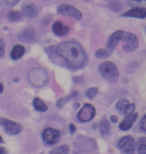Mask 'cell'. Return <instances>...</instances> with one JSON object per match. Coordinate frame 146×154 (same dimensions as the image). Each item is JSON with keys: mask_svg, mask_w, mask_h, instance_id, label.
Segmentation results:
<instances>
[{"mask_svg": "<svg viewBox=\"0 0 146 154\" xmlns=\"http://www.w3.org/2000/svg\"><path fill=\"white\" fill-rule=\"evenodd\" d=\"M111 121L112 122H114V123H116V122H117V121H118V118H117L116 116H111Z\"/></svg>", "mask_w": 146, "mask_h": 154, "instance_id": "33", "label": "cell"}, {"mask_svg": "<svg viewBox=\"0 0 146 154\" xmlns=\"http://www.w3.org/2000/svg\"><path fill=\"white\" fill-rule=\"evenodd\" d=\"M76 130H77V128H76L75 125L73 123L70 124V132H71V134H74L76 131Z\"/></svg>", "mask_w": 146, "mask_h": 154, "instance_id": "31", "label": "cell"}, {"mask_svg": "<svg viewBox=\"0 0 146 154\" xmlns=\"http://www.w3.org/2000/svg\"><path fill=\"white\" fill-rule=\"evenodd\" d=\"M3 1L9 5H14L19 2V0H3Z\"/></svg>", "mask_w": 146, "mask_h": 154, "instance_id": "30", "label": "cell"}, {"mask_svg": "<svg viewBox=\"0 0 146 154\" xmlns=\"http://www.w3.org/2000/svg\"><path fill=\"white\" fill-rule=\"evenodd\" d=\"M146 15L145 8H135L131 9L122 14V17H136V18H144Z\"/></svg>", "mask_w": 146, "mask_h": 154, "instance_id": "11", "label": "cell"}, {"mask_svg": "<svg viewBox=\"0 0 146 154\" xmlns=\"http://www.w3.org/2000/svg\"><path fill=\"white\" fill-rule=\"evenodd\" d=\"M56 53L68 65L75 69L83 67L87 61V56L81 45L73 41L59 45L56 48Z\"/></svg>", "mask_w": 146, "mask_h": 154, "instance_id": "1", "label": "cell"}, {"mask_svg": "<svg viewBox=\"0 0 146 154\" xmlns=\"http://www.w3.org/2000/svg\"><path fill=\"white\" fill-rule=\"evenodd\" d=\"M25 48L21 45H15L13 47L12 50L11 52V58L12 60H17L23 57V55L25 53Z\"/></svg>", "mask_w": 146, "mask_h": 154, "instance_id": "16", "label": "cell"}, {"mask_svg": "<svg viewBox=\"0 0 146 154\" xmlns=\"http://www.w3.org/2000/svg\"><path fill=\"white\" fill-rule=\"evenodd\" d=\"M5 45L4 41L2 38H0V58H2L5 54Z\"/></svg>", "mask_w": 146, "mask_h": 154, "instance_id": "28", "label": "cell"}, {"mask_svg": "<svg viewBox=\"0 0 146 154\" xmlns=\"http://www.w3.org/2000/svg\"><path fill=\"white\" fill-rule=\"evenodd\" d=\"M122 32H123V30H117L110 36V38H108V42L106 44V46L108 49L113 50L114 48H115L118 42L120 41V37H121Z\"/></svg>", "mask_w": 146, "mask_h": 154, "instance_id": "14", "label": "cell"}, {"mask_svg": "<svg viewBox=\"0 0 146 154\" xmlns=\"http://www.w3.org/2000/svg\"><path fill=\"white\" fill-rule=\"evenodd\" d=\"M111 51L106 49H99L95 52V56L99 59L107 58L111 55Z\"/></svg>", "mask_w": 146, "mask_h": 154, "instance_id": "25", "label": "cell"}, {"mask_svg": "<svg viewBox=\"0 0 146 154\" xmlns=\"http://www.w3.org/2000/svg\"><path fill=\"white\" fill-rule=\"evenodd\" d=\"M33 105L36 110L40 111V112H45L48 109V106L43 100L39 97H36L34 98L33 102Z\"/></svg>", "mask_w": 146, "mask_h": 154, "instance_id": "17", "label": "cell"}, {"mask_svg": "<svg viewBox=\"0 0 146 154\" xmlns=\"http://www.w3.org/2000/svg\"><path fill=\"white\" fill-rule=\"evenodd\" d=\"M58 12L62 15L74 17L76 20H81L83 17L82 13L77 8L68 4H63L60 5L58 8Z\"/></svg>", "mask_w": 146, "mask_h": 154, "instance_id": "9", "label": "cell"}, {"mask_svg": "<svg viewBox=\"0 0 146 154\" xmlns=\"http://www.w3.org/2000/svg\"><path fill=\"white\" fill-rule=\"evenodd\" d=\"M138 116L137 112H132V113L126 116L124 119L121 122V123L120 124V126H119L120 129L122 131H128L129 129H130L136 121Z\"/></svg>", "mask_w": 146, "mask_h": 154, "instance_id": "10", "label": "cell"}, {"mask_svg": "<svg viewBox=\"0 0 146 154\" xmlns=\"http://www.w3.org/2000/svg\"><path fill=\"white\" fill-rule=\"evenodd\" d=\"M60 137V131L53 128H47L43 131V139L47 144H56L59 142Z\"/></svg>", "mask_w": 146, "mask_h": 154, "instance_id": "8", "label": "cell"}, {"mask_svg": "<svg viewBox=\"0 0 146 154\" xmlns=\"http://www.w3.org/2000/svg\"><path fill=\"white\" fill-rule=\"evenodd\" d=\"M0 125L4 127L5 132L10 135L18 134L23 130V127L20 123L13 122L5 118H0Z\"/></svg>", "mask_w": 146, "mask_h": 154, "instance_id": "6", "label": "cell"}, {"mask_svg": "<svg viewBox=\"0 0 146 154\" xmlns=\"http://www.w3.org/2000/svg\"><path fill=\"white\" fill-rule=\"evenodd\" d=\"M0 154H8V151L3 146H1L0 147Z\"/></svg>", "mask_w": 146, "mask_h": 154, "instance_id": "32", "label": "cell"}, {"mask_svg": "<svg viewBox=\"0 0 146 154\" xmlns=\"http://www.w3.org/2000/svg\"><path fill=\"white\" fill-rule=\"evenodd\" d=\"M52 30L58 36H63L69 32V27L65 26L61 21H56L52 25Z\"/></svg>", "mask_w": 146, "mask_h": 154, "instance_id": "13", "label": "cell"}, {"mask_svg": "<svg viewBox=\"0 0 146 154\" xmlns=\"http://www.w3.org/2000/svg\"><path fill=\"white\" fill-rule=\"evenodd\" d=\"M139 127L141 131H146V116H144L139 122Z\"/></svg>", "mask_w": 146, "mask_h": 154, "instance_id": "29", "label": "cell"}, {"mask_svg": "<svg viewBox=\"0 0 146 154\" xmlns=\"http://www.w3.org/2000/svg\"><path fill=\"white\" fill-rule=\"evenodd\" d=\"M70 147L68 145L64 144L53 149L49 154H69Z\"/></svg>", "mask_w": 146, "mask_h": 154, "instance_id": "19", "label": "cell"}, {"mask_svg": "<svg viewBox=\"0 0 146 154\" xmlns=\"http://www.w3.org/2000/svg\"><path fill=\"white\" fill-rule=\"evenodd\" d=\"M117 147L126 154H134L135 150V142L130 135L124 136L117 143Z\"/></svg>", "mask_w": 146, "mask_h": 154, "instance_id": "5", "label": "cell"}, {"mask_svg": "<svg viewBox=\"0 0 146 154\" xmlns=\"http://www.w3.org/2000/svg\"><path fill=\"white\" fill-rule=\"evenodd\" d=\"M135 105L134 104V103H129L127 106V107H126V110H125L124 112V115H129V114L132 113V112H134V110H135Z\"/></svg>", "mask_w": 146, "mask_h": 154, "instance_id": "27", "label": "cell"}, {"mask_svg": "<svg viewBox=\"0 0 146 154\" xmlns=\"http://www.w3.org/2000/svg\"><path fill=\"white\" fill-rule=\"evenodd\" d=\"M22 11H23L24 15L26 16L27 17L33 18V17H36L38 14V8L36 6L35 4L27 3L23 5Z\"/></svg>", "mask_w": 146, "mask_h": 154, "instance_id": "12", "label": "cell"}, {"mask_svg": "<svg viewBox=\"0 0 146 154\" xmlns=\"http://www.w3.org/2000/svg\"><path fill=\"white\" fill-rule=\"evenodd\" d=\"M95 116V109L92 104H85L77 114V119L82 122H87L92 120Z\"/></svg>", "mask_w": 146, "mask_h": 154, "instance_id": "7", "label": "cell"}, {"mask_svg": "<svg viewBox=\"0 0 146 154\" xmlns=\"http://www.w3.org/2000/svg\"><path fill=\"white\" fill-rule=\"evenodd\" d=\"M28 81L33 86L41 88L49 81V75L43 68H33L28 73Z\"/></svg>", "mask_w": 146, "mask_h": 154, "instance_id": "3", "label": "cell"}, {"mask_svg": "<svg viewBox=\"0 0 146 154\" xmlns=\"http://www.w3.org/2000/svg\"><path fill=\"white\" fill-rule=\"evenodd\" d=\"M19 80H20V79H19L18 77H15L14 79H13V81H14V82H19Z\"/></svg>", "mask_w": 146, "mask_h": 154, "instance_id": "35", "label": "cell"}, {"mask_svg": "<svg viewBox=\"0 0 146 154\" xmlns=\"http://www.w3.org/2000/svg\"><path fill=\"white\" fill-rule=\"evenodd\" d=\"M145 137H141L137 141L135 144V147L137 148L138 154H146V147H145Z\"/></svg>", "mask_w": 146, "mask_h": 154, "instance_id": "20", "label": "cell"}, {"mask_svg": "<svg viewBox=\"0 0 146 154\" xmlns=\"http://www.w3.org/2000/svg\"><path fill=\"white\" fill-rule=\"evenodd\" d=\"M4 142V140H3V139H2V137H1V135H0V143H3Z\"/></svg>", "mask_w": 146, "mask_h": 154, "instance_id": "36", "label": "cell"}, {"mask_svg": "<svg viewBox=\"0 0 146 154\" xmlns=\"http://www.w3.org/2000/svg\"><path fill=\"white\" fill-rule=\"evenodd\" d=\"M129 103V100H126V99H120V100H119V101L117 102V104H116V109H117V111H118L120 114H124L125 110H126V107H127Z\"/></svg>", "mask_w": 146, "mask_h": 154, "instance_id": "21", "label": "cell"}, {"mask_svg": "<svg viewBox=\"0 0 146 154\" xmlns=\"http://www.w3.org/2000/svg\"><path fill=\"white\" fill-rule=\"evenodd\" d=\"M120 41L125 42V45L123 47V50L125 52H131L135 51L138 46V38L135 34L130 32L123 31L120 37Z\"/></svg>", "mask_w": 146, "mask_h": 154, "instance_id": "4", "label": "cell"}, {"mask_svg": "<svg viewBox=\"0 0 146 154\" xmlns=\"http://www.w3.org/2000/svg\"><path fill=\"white\" fill-rule=\"evenodd\" d=\"M98 92H99V88H96V87H92V88H88L86 90V92H85V96L87 98L92 100V99H93L97 95Z\"/></svg>", "mask_w": 146, "mask_h": 154, "instance_id": "24", "label": "cell"}, {"mask_svg": "<svg viewBox=\"0 0 146 154\" xmlns=\"http://www.w3.org/2000/svg\"><path fill=\"white\" fill-rule=\"evenodd\" d=\"M144 2L145 0H132V2H129V4L134 8H144Z\"/></svg>", "mask_w": 146, "mask_h": 154, "instance_id": "26", "label": "cell"}, {"mask_svg": "<svg viewBox=\"0 0 146 154\" xmlns=\"http://www.w3.org/2000/svg\"><path fill=\"white\" fill-rule=\"evenodd\" d=\"M4 91V86L2 83H0V93H2Z\"/></svg>", "mask_w": 146, "mask_h": 154, "instance_id": "34", "label": "cell"}, {"mask_svg": "<svg viewBox=\"0 0 146 154\" xmlns=\"http://www.w3.org/2000/svg\"><path fill=\"white\" fill-rule=\"evenodd\" d=\"M36 32L33 28L27 27L24 29L19 35V38L23 42H30L35 38Z\"/></svg>", "mask_w": 146, "mask_h": 154, "instance_id": "15", "label": "cell"}, {"mask_svg": "<svg viewBox=\"0 0 146 154\" xmlns=\"http://www.w3.org/2000/svg\"><path fill=\"white\" fill-rule=\"evenodd\" d=\"M8 17L9 19V20H11V21L16 22L18 21V20H20L21 19L22 14L18 11H11L8 13Z\"/></svg>", "mask_w": 146, "mask_h": 154, "instance_id": "23", "label": "cell"}, {"mask_svg": "<svg viewBox=\"0 0 146 154\" xmlns=\"http://www.w3.org/2000/svg\"><path fill=\"white\" fill-rule=\"evenodd\" d=\"M77 94H78V92H77V91H74V92L71 93V94L68 95V96H67V97H63V98L59 99V100H58V102H57L58 107H59V108H62V107H63V106L65 105V103H68V102L69 101V100H71V99L72 98V97H75V96H77Z\"/></svg>", "mask_w": 146, "mask_h": 154, "instance_id": "22", "label": "cell"}, {"mask_svg": "<svg viewBox=\"0 0 146 154\" xmlns=\"http://www.w3.org/2000/svg\"><path fill=\"white\" fill-rule=\"evenodd\" d=\"M99 72L108 82H115L119 79L118 68L111 61L106 60L101 63L99 66Z\"/></svg>", "mask_w": 146, "mask_h": 154, "instance_id": "2", "label": "cell"}, {"mask_svg": "<svg viewBox=\"0 0 146 154\" xmlns=\"http://www.w3.org/2000/svg\"><path fill=\"white\" fill-rule=\"evenodd\" d=\"M99 129L102 135H107L111 131V125L107 119H102L99 125Z\"/></svg>", "mask_w": 146, "mask_h": 154, "instance_id": "18", "label": "cell"}]
</instances>
